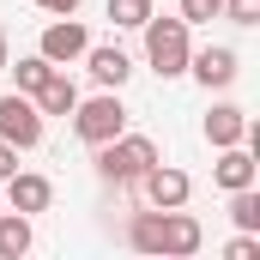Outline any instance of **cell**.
I'll return each mask as SVG.
<instances>
[{"instance_id": "6da1fadb", "label": "cell", "mask_w": 260, "mask_h": 260, "mask_svg": "<svg viewBox=\"0 0 260 260\" xmlns=\"http://www.w3.org/2000/svg\"><path fill=\"white\" fill-rule=\"evenodd\" d=\"M91 151H97L91 164H97V176H103L109 188H133V182L157 164V145H151L145 133H115V139H103V145H91Z\"/></svg>"}, {"instance_id": "7a4b0ae2", "label": "cell", "mask_w": 260, "mask_h": 260, "mask_svg": "<svg viewBox=\"0 0 260 260\" xmlns=\"http://www.w3.org/2000/svg\"><path fill=\"white\" fill-rule=\"evenodd\" d=\"M139 30H145V61H151L157 79H182V73H188L194 43H188V24H182V18H157V12H151Z\"/></svg>"}, {"instance_id": "3957f363", "label": "cell", "mask_w": 260, "mask_h": 260, "mask_svg": "<svg viewBox=\"0 0 260 260\" xmlns=\"http://www.w3.org/2000/svg\"><path fill=\"white\" fill-rule=\"evenodd\" d=\"M73 133H79L85 145H103V139L127 133V109H121V97H115V91L79 97V103H73Z\"/></svg>"}, {"instance_id": "277c9868", "label": "cell", "mask_w": 260, "mask_h": 260, "mask_svg": "<svg viewBox=\"0 0 260 260\" xmlns=\"http://www.w3.org/2000/svg\"><path fill=\"white\" fill-rule=\"evenodd\" d=\"M0 139L18 145V151H37V145H43V109H37L24 91H6V97H0Z\"/></svg>"}, {"instance_id": "5b68a950", "label": "cell", "mask_w": 260, "mask_h": 260, "mask_svg": "<svg viewBox=\"0 0 260 260\" xmlns=\"http://www.w3.org/2000/svg\"><path fill=\"white\" fill-rule=\"evenodd\" d=\"M139 194H145V206H157V212H170V206H188V194H194V182H188V170H176V164H151L139 182H133Z\"/></svg>"}, {"instance_id": "8992f818", "label": "cell", "mask_w": 260, "mask_h": 260, "mask_svg": "<svg viewBox=\"0 0 260 260\" xmlns=\"http://www.w3.org/2000/svg\"><path fill=\"white\" fill-rule=\"evenodd\" d=\"M85 49H91V30H85V24H79L73 12H67V18H55V24L43 30V43H37V55H43V61H55V67L79 61Z\"/></svg>"}, {"instance_id": "52a82bcc", "label": "cell", "mask_w": 260, "mask_h": 260, "mask_svg": "<svg viewBox=\"0 0 260 260\" xmlns=\"http://www.w3.org/2000/svg\"><path fill=\"white\" fill-rule=\"evenodd\" d=\"M200 242H206L200 218H194V212H182V206H170V212H164V230H157V254L188 260V254H200Z\"/></svg>"}, {"instance_id": "ba28073f", "label": "cell", "mask_w": 260, "mask_h": 260, "mask_svg": "<svg viewBox=\"0 0 260 260\" xmlns=\"http://www.w3.org/2000/svg\"><path fill=\"white\" fill-rule=\"evenodd\" d=\"M0 188H6V206H12V212H24V218L49 212V200H55L49 176H30V170H12V176H6Z\"/></svg>"}, {"instance_id": "9c48e42d", "label": "cell", "mask_w": 260, "mask_h": 260, "mask_svg": "<svg viewBox=\"0 0 260 260\" xmlns=\"http://www.w3.org/2000/svg\"><path fill=\"white\" fill-rule=\"evenodd\" d=\"M254 176H260V164H254V151H248V145H224V151H218V164H212V182H218L224 194L254 188Z\"/></svg>"}, {"instance_id": "30bf717a", "label": "cell", "mask_w": 260, "mask_h": 260, "mask_svg": "<svg viewBox=\"0 0 260 260\" xmlns=\"http://www.w3.org/2000/svg\"><path fill=\"white\" fill-rule=\"evenodd\" d=\"M188 73H194L206 91H224L230 79H236V49H224V43H212V49H200L188 55Z\"/></svg>"}, {"instance_id": "8fae6325", "label": "cell", "mask_w": 260, "mask_h": 260, "mask_svg": "<svg viewBox=\"0 0 260 260\" xmlns=\"http://www.w3.org/2000/svg\"><path fill=\"white\" fill-rule=\"evenodd\" d=\"M85 67H91V79H97L103 91H121V85H127V73H133L127 49H115V43H103V49L91 43V49H85Z\"/></svg>"}, {"instance_id": "7c38bea8", "label": "cell", "mask_w": 260, "mask_h": 260, "mask_svg": "<svg viewBox=\"0 0 260 260\" xmlns=\"http://www.w3.org/2000/svg\"><path fill=\"white\" fill-rule=\"evenodd\" d=\"M30 103L43 109V115H73V103H79V85L67 79V67H55L37 91H30Z\"/></svg>"}, {"instance_id": "4fadbf2b", "label": "cell", "mask_w": 260, "mask_h": 260, "mask_svg": "<svg viewBox=\"0 0 260 260\" xmlns=\"http://www.w3.org/2000/svg\"><path fill=\"white\" fill-rule=\"evenodd\" d=\"M206 139L224 151V145H242L248 139V115L236 109V103H212V115H206Z\"/></svg>"}, {"instance_id": "5bb4252c", "label": "cell", "mask_w": 260, "mask_h": 260, "mask_svg": "<svg viewBox=\"0 0 260 260\" xmlns=\"http://www.w3.org/2000/svg\"><path fill=\"white\" fill-rule=\"evenodd\" d=\"M30 254V218L24 212H0V260Z\"/></svg>"}, {"instance_id": "9a60e30c", "label": "cell", "mask_w": 260, "mask_h": 260, "mask_svg": "<svg viewBox=\"0 0 260 260\" xmlns=\"http://www.w3.org/2000/svg\"><path fill=\"white\" fill-rule=\"evenodd\" d=\"M157 230H164V212H157V206H151V212H133L127 242L139 248V254H157Z\"/></svg>"}, {"instance_id": "2e32d148", "label": "cell", "mask_w": 260, "mask_h": 260, "mask_svg": "<svg viewBox=\"0 0 260 260\" xmlns=\"http://www.w3.org/2000/svg\"><path fill=\"white\" fill-rule=\"evenodd\" d=\"M230 218H236V230H260V194L254 188H236L230 194Z\"/></svg>"}, {"instance_id": "e0dca14e", "label": "cell", "mask_w": 260, "mask_h": 260, "mask_svg": "<svg viewBox=\"0 0 260 260\" xmlns=\"http://www.w3.org/2000/svg\"><path fill=\"white\" fill-rule=\"evenodd\" d=\"M6 67H12V61H6ZM12 73H18V91L30 97V91H37V85H43V79L55 73V61H43V55H24V61L12 67Z\"/></svg>"}, {"instance_id": "ac0fdd59", "label": "cell", "mask_w": 260, "mask_h": 260, "mask_svg": "<svg viewBox=\"0 0 260 260\" xmlns=\"http://www.w3.org/2000/svg\"><path fill=\"white\" fill-rule=\"evenodd\" d=\"M109 18H115L121 30H139V24L151 18V0H109Z\"/></svg>"}, {"instance_id": "d6986e66", "label": "cell", "mask_w": 260, "mask_h": 260, "mask_svg": "<svg viewBox=\"0 0 260 260\" xmlns=\"http://www.w3.org/2000/svg\"><path fill=\"white\" fill-rule=\"evenodd\" d=\"M218 12H224L230 24H260V0H224Z\"/></svg>"}, {"instance_id": "ffe728a7", "label": "cell", "mask_w": 260, "mask_h": 260, "mask_svg": "<svg viewBox=\"0 0 260 260\" xmlns=\"http://www.w3.org/2000/svg\"><path fill=\"white\" fill-rule=\"evenodd\" d=\"M218 18V0H182V24H212Z\"/></svg>"}, {"instance_id": "44dd1931", "label": "cell", "mask_w": 260, "mask_h": 260, "mask_svg": "<svg viewBox=\"0 0 260 260\" xmlns=\"http://www.w3.org/2000/svg\"><path fill=\"white\" fill-rule=\"evenodd\" d=\"M224 254H230V260H260V230H242V236H236Z\"/></svg>"}, {"instance_id": "7402d4cb", "label": "cell", "mask_w": 260, "mask_h": 260, "mask_svg": "<svg viewBox=\"0 0 260 260\" xmlns=\"http://www.w3.org/2000/svg\"><path fill=\"white\" fill-rule=\"evenodd\" d=\"M12 170H18V145H6V139H0V182H6Z\"/></svg>"}, {"instance_id": "603a6c76", "label": "cell", "mask_w": 260, "mask_h": 260, "mask_svg": "<svg viewBox=\"0 0 260 260\" xmlns=\"http://www.w3.org/2000/svg\"><path fill=\"white\" fill-rule=\"evenodd\" d=\"M37 6H43V12H55V18H67V12H79L85 0H37Z\"/></svg>"}, {"instance_id": "cb8c5ba5", "label": "cell", "mask_w": 260, "mask_h": 260, "mask_svg": "<svg viewBox=\"0 0 260 260\" xmlns=\"http://www.w3.org/2000/svg\"><path fill=\"white\" fill-rule=\"evenodd\" d=\"M0 73H6V24H0Z\"/></svg>"}, {"instance_id": "d4e9b609", "label": "cell", "mask_w": 260, "mask_h": 260, "mask_svg": "<svg viewBox=\"0 0 260 260\" xmlns=\"http://www.w3.org/2000/svg\"><path fill=\"white\" fill-rule=\"evenodd\" d=\"M218 6H224V0H218Z\"/></svg>"}]
</instances>
